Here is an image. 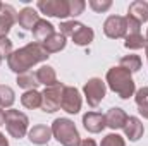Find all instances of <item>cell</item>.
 <instances>
[{"label":"cell","mask_w":148,"mask_h":146,"mask_svg":"<svg viewBox=\"0 0 148 146\" xmlns=\"http://www.w3.org/2000/svg\"><path fill=\"white\" fill-rule=\"evenodd\" d=\"M48 52L43 48L41 43L31 41L28 45H24L19 50H14L9 59H7V65L12 72H16L17 76L24 72H29L36 64H43L48 60Z\"/></svg>","instance_id":"1"},{"label":"cell","mask_w":148,"mask_h":146,"mask_svg":"<svg viewBox=\"0 0 148 146\" xmlns=\"http://www.w3.org/2000/svg\"><path fill=\"white\" fill-rule=\"evenodd\" d=\"M105 84L122 100H127V98L134 96V93H136V84H134V79H133L131 72L119 67V65H114L107 71Z\"/></svg>","instance_id":"2"},{"label":"cell","mask_w":148,"mask_h":146,"mask_svg":"<svg viewBox=\"0 0 148 146\" xmlns=\"http://www.w3.org/2000/svg\"><path fill=\"white\" fill-rule=\"evenodd\" d=\"M50 129H52V136L62 146H77L81 141V136H79V131H77L74 120L67 119V117L55 119L52 122Z\"/></svg>","instance_id":"3"},{"label":"cell","mask_w":148,"mask_h":146,"mask_svg":"<svg viewBox=\"0 0 148 146\" xmlns=\"http://www.w3.org/2000/svg\"><path fill=\"white\" fill-rule=\"evenodd\" d=\"M5 129H7L9 136L16 138V139H21V138L28 136V131H29L28 115L16 108L5 110Z\"/></svg>","instance_id":"4"},{"label":"cell","mask_w":148,"mask_h":146,"mask_svg":"<svg viewBox=\"0 0 148 146\" xmlns=\"http://www.w3.org/2000/svg\"><path fill=\"white\" fill-rule=\"evenodd\" d=\"M83 95L91 108H97L107 95V84L100 77H91L83 86Z\"/></svg>","instance_id":"5"},{"label":"cell","mask_w":148,"mask_h":146,"mask_svg":"<svg viewBox=\"0 0 148 146\" xmlns=\"http://www.w3.org/2000/svg\"><path fill=\"white\" fill-rule=\"evenodd\" d=\"M66 84L60 81L53 86H48L41 91V110L47 113H53L60 108V100H62V89Z\"/></svg>","instance_id":"6"},{"label":"cell","mask_w":148,"mask_h":146,"mask_svg":"<svg viewBox=\"0 0 148 146\" xmlns=\"http://www.w3.org/2000/svg\"><path fill=\"white\" fill-rule=\"evenodd\" d=\"M36 9L48 17H69V0H38Z\"/></svg>","instance_id":"7"},{"label":"cell","mask_w":148,"mask_h":146,"mask_svg":"<svg viewBox=\"0 0 148 146\" xmlns=\"http://www.w3.org/2000/svg\"><path fill=\"white\" fill-rule=\"evenodd\" d=\"M83 105V98H81V93L77 88L74 86H64L62 89V100H60V108L71 115L79 113Z\"/></svg>","instance_id":"8"},{"label":"cell","mask_w":148,"mask_h":146,"mask_svg":"<svg viewBox=\"0 0 148 146\" xmlns=\"http://www.w3.org/2000/svg\"><path fill=\"white\" fill-rule=\"evenodd\" d=\"M103 33L110 40H121L127 35L126 17L124 16H109L103 23Z\"/></svg>","instance_id":"9"},{"label":"cell","mask_w":148,"mask_h":146,"mask_svg":"<svg viewBox=\"0 0 148 146\" xmlns=\"http://www.w3.org/2000/svg\"><path fill=\"white\" fill-rule=\"evenodd\" d=\"M16 23H17L16 9L10 3H2V7H0V38L7 36Z\"/></svg>","instance_id":"10"},{"label":"cell","mask_w":148,"mask_h":146,"mask_svg":"<svg viewBox=\"0 0 148 146\" xmlns=\"http://www.w3.org/2000/svg\"><path fill=\"white\" fill-rule=\"evenodd\" d=\"M83 127L91 132V134H98L107 127V120H105V113L100 112H86L83 115Z\"/></svg>","instance_id":"11"},{"label":"cell","mask_w":148,"mask_h":146,"mask_svg":"<svg viewBox=\"0 0 148 146\" xmlns=\"http://www.w3.org/2000/svg\"><path fill=\"white\" fill-rule=\"evenodd\" d=\"M52 129L47 126V124H36L33 126L29 131H28V139L29 143L36 146H43V145H48L50 139H52Z\"/></svg>","instance_id":"12"},{"label":"cell","mask_w":148,"mask_h":146,"mask_svg":"<svg viewBox=\"0 0 148 146\" xmlns=\"http://www.w3.org/2000/svg\"><path fill=\"white\" fill-rule=\"evenodd\" d=\"M122 131H124V136H126L131 143H136V141H140V139L143 138V134H145V126H143V122H141L138 117L131 115V117H127L126 126H124Z\"/></svg>","instance_id":"13"},{"label":"cell","mask_w":148,"mask_h":146,"mask_svg":"<svg viewBox=\"0 0 148 146\" xmlns=\"http://www.w3.org/2000/svg\"><path fill=\"white\" fill-rule=\"evenodd\" d=\"M40 19L41 17H40L38 10L33 9V7H24L17 12V24L26 31H33V28L36 26V23Z\"/></svg>","instance_id":"14"},{"label":"cell","mask_w":148,"mask_h":146,"mask_svg":"<svg viewBox=\"0 0 148 146\" xmlns=\"http://www.w3.org/2000/svg\"><path fill=\"white\" fill-rule=\"evenodd\" d=\"M127 113L119 107H112L109 108V112L105 113V120H107V127H110L112 131H117V129H124L126 126V120H127Z\"/></svg>","instance_id":"15"},{"label":"cell","mask_w":148,"mask_h":146,"mask_svg":"<svg viewBox=\"0 0 148 146\" xmlns=\"http://www.w3.org/2000/svg\"><path fill=\"white\" fill-rule=\"evenodd\" d=\"M53 33H55V26L50 21H47V19H40L36 23V26L33 28V38H35L36 43H41V45Z\"/></svg>","instance_id":"16"},{"label":"cell","mask_w":148,"mask_h":146,"mask_svg":"<svg viewBox=\"0 0 148 146\" xmlns=\"http://www.w3.org/2000/svg\"><path fill=\"white\" fill-rule=\"evenodd\" d=\"M36 76L38 83L40 84H43L45 88H48V86H53V84H57L59 83V79H57V72H55V69L52 67V65H48V64H43V65H40L36 69Z\"/></svg>","instance_id":"17"},{"label":"cell","mask_w":148,"mask_h":146,"mask_svg":"<svg viewBox=\"0 0 148 146\" xmlns=\"http://www.w3.org/2000/svg\"><path fill=\"white\" fill-rule=\"evenodd\" d=\"M127 16L136 19L138 23H147L148 21V2L145 0H134L127 7Z\"/></svg>","instance_id":"18"},{"label":"cell","mask_w":148,"mask_h":146,"mask_svg":"<svg viewBox=\"0 0 148 146\" xmlns=\"http://www.w3.org/2000/svg\"><path fill=\"white\" fill-rule=\"evenodd\" d=\"M71 40H73L74 45H77V46H88V45H91V41L95 40V31H93L90 26L81 24V26L76 29V33L71 36Z\"/></svg>","instance_id":"19"},{"label":"cell","mask_w":148,"mask_h":146,"mask_svg":"<svg viewBox=\"0 0 148 146\" xmlns=\"http://www.w3.org/2000/svg\"><path fill=\"white\" fill-rule=\"evenodd\" d=\"M66 45H67V38L64 36L60 31H59V33L55 31L52 36L43 43V48L48 52V55H52V53H57V52L64 50V48H66Z\"/></svg>","instance_id":"20"},{"label":"cell","mask_w":148,"mask_h":146,"mask_svg":"<svg viewBox=\"0 0 148 146\" xmlns=\"http://www.w3.org/2000/svg\"><path fill=\"white\" fill-rule=\"evenodd\" d=\"M21 105L28 110L41 108V91L38 89H28L21 95Z\"/></svg>","instance_id":"21"},{"label":"cell","mask_w":148,"mask_h":146,"mask_svg":"<svg viewBox=\"0 0 148 146\" xmlns=\"http://www.w3.org/2000/svg\"><path fill=\"white\" fill-rule=\"evenodd\" d=\"M141 57L140 55H136V53H129V55H124L121 60H119V67H122V69H126V71H129V72H138L140 69H141Z\"/></svg>","instance_id":"22"},{"label":"cell","mask_w":148,"mask_h":146,"mask_svg":"<svg viewBox=\"0 0 148 146\" xmlns=\"http://www.w3.org/2000/svg\"><path fill=\"white\" fill-rule=\"evenodd\" d=\"M16 83H17V86L23 88L24 91H28V89H36L38 86H40L35 72H31V71H29V72H24V74H19L17 79H16Z\"/></svg>","instance_id":"23"},{"label":"cell","mask_w":148,"mask_h":146,"mask_svg":"<svg viewBox=\"0 0 148 146\" xmlns=\"http://www.w3.org/2000/svg\"><path fill=\"white\" fill-rule=\"evenodd\" d=\"M16 102V93L10 86L0 84V108H12Z\"/></svg>","instance_id":"24"},{"label":"cell","mask_w":148,"mask_h":146,"mask_svg":"<svg viewBox=\"0 0 148 146\" xmlns=\"http://www.w3.org/2000/svg\"><path fill=\"white\" fill-rule=\"evenodd\" d=\"M124 46L127 50H141L147 46V40L145 36L140 33V35H126L124 38Z\"/></svg>","instance_id":"25"},{"label":"cell","mask_w":148,"mask_h":146,"mask_svg":"<svg viewBox=\"0 0 148 146\" xmlns=\"http://www.w3.org/2000/svg\"><path fill=\"white\" fill-rule=\"evenodd\" d=\"M81 24H83V23H79V21L73 19V21H62L59 28H60V33H62L64 36H66V38H71L74 33H76V29H77Z\"/></svg>","instance_id":"26"},{"label":"cell","mask_w":148,"mask_h":146,"mask_svg":"<svg viewBox=\"0 0 148 146\" xmlns=\"http://www.w3.org/2000/svg\"><path fill=\"white\" fill-rule=\"evenodd\" d=\"M100 146H126V139L117 132H110L102 139Z\"/></svg>","instance_id":"27"},{"label":"cell","mask_w":148,"mask_h":146,"mask_svg":"<svg viewBox=\"0 0 148 146\" xmlns=\"http://www.w3.org/2000/svg\"><path fill=\"white\" fill-rule=\"evenodd\" d=\"M86 9V2L84 0H69V17L76 19L77 16H81Z\"/></svg>","instance_id":"28"},{"label":"cell","mask_w":148,"mask_h":146,"mask_svg":"<svg viewBox=\"0 0 148 146\" xmlns=\"http://www.w3.org/2000/svg\"><path fill=\"white\" fill-rule=\"evenodd\" d=\"M88 5H90L91 10H95L97 14H102V12H107L112 7V0H90Z\"/></svg>","instance_id":"29"},{"label":"cell","mask_w":148,"mask_h":146,"mask_svg":"<svg viewBox=\"0 0 148 146\" xmlns=\"http://www.w3.org/2000/svg\"><path fill=\"white\" fill-rule=\"evenodd\" d=\"M124 17H126V26H127V35H140L141 33V23H138L131 16H124Z\"/></svg>","instance_id":"30"},{"label":"cell","mask_w":148,"mask_h":146,"mask_svg":"<svg viewBox=\"0 0 148 146\" xmlns=\"http://www.w3.org/2000/svg\"><path fill=\"white\" fill-rule=\"evenodd\" d=\"M12 41L9 40L7 36L0 38V57L2 59H9V55L12 53Z\"/></svg>","instance_id":"31"},{"label":"cell","mask_w":148,"mask_h":146,"mask_svg":"<svg viewBox=\"0 0 148 146\" xmlns=\"http://www.w3.org/2000/svg\"><path fill=\"white\" fill-rule=\"evenodd\" d=\"M134 102H136L138 107L148 105V86H143V88L136 89V93H134Z\"/></svg>","instance_id":"32"},{"label":"cell","mask_w":148,"mask_h":146,"mask_svg":"<svg viewBox=\"0 0 148 146\" xmlns=\"http://www.w3.org/2000/svg\"><path fill=\"white\" fill-rule=\"evenodd\" d=\"M77 146H98V145H97L95 139H91V138H84V139L79 141V145Z\"/></svg>","instance_id":"33"},{"label":"cell","mask_w":148,"mask_h":146,"mask_svg":"<svg viewBox=\"0 0 148 146\" xmlns=\"http://www.w3.org/2000/svg\"><path fill=\"white\" fill-rule=\"evenodd\" d=\"M138 112H140V115H141L143 119H147V120H148V105H143V107H138Z\"/></svg>","instance_id":"34"},{"label":"cell","mask_w":148,"mask_h":146,"mask_svg":"<svg viewBox=\"0 0 148 146\" xmlns=\"http://www.w3.org/2000/svg\"><path fill=\"white\" fill-rule=\"evenodd\" d=\"M0 126H5V110L0 108Z\"/></svg>","instance_id":"35"},{"label":"cell","mask_w":148,"mask_h":146,"mask_svg":"<svg viewBox=\"0 0 148 146\" xmlns=\"http://www.w3.org/2000/svg\"><path fill=\"white\" fill-rule=\"evenodd\" d=\"M5 139H7V138H5V136H3V134H2V132H0V145H2V143H3V141H5Z\"/></svg>","instance_id":"36"},{"label":"cell","mask_w":148,"mask_h":146,"mask_svg":"<svg viewBox=\"0 0 148 146\" xmlns=\"http://www.w3.org/2000/svg\"><path fill=\"white\" fill-rule=\"evenodd\" d=\"M145 53H147V60H148V43H147V46H145Z\"/></svg>","instance_id":"37"},{"label":"cell","mask_w":148,"mask_h":146,"mask_svg":"<svg viewBox=\"0 0 148 146\" xmlns=\"http://www.w3.org/2000/svg\"><path fill=\"white\" fill-rule=\"evenodd\" d=\"M0 146H9V141L5 139V141H3V143H2V145H0Z\"/></svg>","instance_id":"38"},{"label":"cell","mask_w":148,"mask_h":146,"mask_svg":"<svg viewBox=\"0 0 148 146\" xmlns=\"http://www.w3.org/2000/svg\"><path fill=\"white\" fill-rule=\"evenodd\" d=\"M145 40H147V43H148V29H147V35H145Z\"/></svg>","instance_id":"39"},{"label":"cell","mask_w":148,"mask_h":146,"mask_svg":"<svg viewBox=\"0 0 148 146\" xmlns=\"http://www.w3.org/2000/svg\"><path fill=\"white\" fill-rule=\"evenodd\" d=\"M0 7H2V2H0Z\"/></svg>","instance_id":"40"},{"label":"cell","mask_w":148,"mask_h":146,"mask_svg":"<svg viewBox=\"0 0 148 146\" xmlns=\"http://www.w3.org/2000/svg\"><path fill=\"white\" fill-rule=\"evenodd\" d=\"M0 62H2V57H0Z\"/></svg>","instance_id":"41"}]
</instances>
